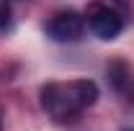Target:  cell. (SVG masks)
Masks as SVG:
<instances>
[{"label": "cell", "mask_w": 134, "mask_h": 131, "mask_svg": "<svg viewBox=\"0 0 134 131\" xmlns=\"http://www.w3.org/2000/svg\"><path fill=\"white\" fill-rule=\"evenodd\" d=\"M98 85L93 80H72V82H47L39 90V103L44 113L54 121H70L80 116L85 108L96 105Z\"/></svg>", "instance_id": "1"}, {"label": "cell", "mask_w": 134, "mask_h": 131, "mask_svg": "<svg viewBox=\"0 0 134 131\" xmlns=\"http://www.w3.org/2000/svg\"><path fill=\"white\" fill-rule=\"evenodd\" d=\"M88 26H90V31L98 39L111 41V39H116L119 33L124 31V18H121L119 10L108 8V3H90V8H88Z\"/></svg>", "instance_id": "2"}, {"label": "cell", "mask_w": 134, "mask_h": 131, "mask_svg": "<svg viewBox=\"0 0 134 131\" xmlns=\"http://www.w3.org/2000/svg\"><path fill=\"white\" fill-rule=\"evenodd\" d=\"M83 31H85V21L75 10H62V13L52 16L47 23V36L57 44H75L83 39Z\"/></svg>", "instance_id": "3"}, {"label": "cell", "mask_w": 134, "mask_h": 131, "mask_svg": "<svg viewBox=\"0 0 134 131\" xmlns=\"http://www.w3.org/2000/svg\"><path fill=\"white\" fill-rule=\"evenodd\" d=\"M106 75H108V80H111V85L116 87L119 93L129 85V67L124 64L121 59H116V62H111V64L106 67Z\"/></svg>", "instance_id": "4"}, {"label": "cell", "mask_w": 134, "mask_h": 131, "mask_svg": "<svg viewBox=\"0 0 134 131\" xmlns=\"http://www.w3.org/2000/svg\"><path fill=\"white\" fill-rule=\"evenodd\" d=\"M23 0H0V33H5L13 26V5Z\"/></svg>", "instance_id": "5"}, {"label": "cell", "mask_w": 134, "mask_h": 131, "mask_svg": "<svg viewBox=\"0 0 134 131\" xmlns=\"http://www.w3.org/2000/svg\"><path fill=\"white\" fill-rule=\"evenodd\" d=\"M0 131H3V116H0Z\"/></svg>", "instance_id": "6"}]
</instances>
